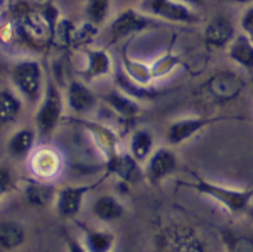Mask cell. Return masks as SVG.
Instances as JSON below:
<instances>
[{"label":"cell","instance_id":"obj_15","mask_svg":"<svg viewBox=\"0 0 253 252\" xmlns=\"http://www.w3.org/2000/svg\"><path fill=\"white\" fill-rule=\"evenodd\" d=\"M64 101L69 110L75 113V117H86L96 108L98 97L84 80H73L69 81L64 93Z\"/></svg>","mask_w":253,"mask_h":252},{"label":"cell","instance_id":"obj_40","mask_svg":"<svg viewBox=\"0 0 253 252\" xmlns=\"http://www.w3.org/2000/svg\"><path fill=\"white\" fill-rule=\"evenodd\" d=\"M113 252H126V251H117V249H115V251H113Z\"/></svg>","mask_w":253,"mask_h":252},{"label":"cell","instance_id":"obj_6","mask_svg":"<svg viewBox=\"0 0 253 252\" xmlns=\"http://www.w3.org/2000/svg\"><path fill=\"white\" fill-rule=\"evenodd\" d=\"M12 19L17 27L20 41L26 46L38 51L51 46L52 27L42 15L41 9H20Z\"/></svg>","mask_w":253,"mask_h":252},{"label":"cell","instance_id":"obj_26","mask_svg":"<svg viewBox=\"0 0 253 252\" xmlns=\"http://www.w3.org/2000/svg\"><path fill=\"white\" fill-rule=\"evenodd\" d=\"M228 58L242 70L253 71V43L245 34H236L226 48Z\"/></svg>","mask_w":253,"mask_h":252},{"label":"cell","instance_id":"obj_34","mask_svg":"<svg viewBox=\"0 0 253 252\" xmlns=\"http://www.w3.org/2000/svg\"><path fill=\"white\" fill-rule=\"evenodd\" d=\"M19 176L14 173L12 166L0 162V203L5 200L10 193H14L19 188Z\"/></svg>","mask_w":253,"mask_h":252},{"label":"cell","instance_id":"obj_41","mask_svg":"<svg viewBox=\"0 0 253 252\" xmlns=\"http://www.w3.org/2000/svg\"><path fill=\"white\" fill-rule=\"evenodd\" d=\"M38 2H44V0H38Z\"/></svg>","mask_w":253,"mask_h":252},{"label":"cell","instance_id":"obj_24","mask_svg":"<svg viewBox=\"0 0 253 252\" xmlns=\"http://www.w3.org/2000/svg\"><path fill=\"white\" fill-rule=\"evenodd\" d=\"M120 63H122V70H124V73L130 80H133L135 83H140V85H147V87L154 85L150 63L132 58V56L128 54V46H125L124 50H122Z\"/></svg>","mask_w":253,"mask_h":252},{"label":"cell","instance_id":"obj_27","mask_svg":"<svg viewBox=\"0 0 253 252\" xmlns=\"http://www.w3.org/2000/svg\"><path fill=\"white\" fill-rule=\"evenodd\" d=\"M26 229L24 225L17 220H7L0 222V249L5 252H14L20 249L26 242Z\"/></svg>","mask_w":253,"mask_h":252},{"label":"cell","instance_id":"obj_3","mask_svg":"<svg viewBox=\"0 0 253 252\" xmlns=\"http://www.w3.org/2000/svg\"><path fill=\"white\" fill-rule=\"evenodd\" d=\"M64 93L52 78L46 80L44 92L34 112V127L41 137H49L56 132L64 117Z\"/></svg>","mask_w":253,"mask_h":252},{"label":"cell","instance_id":"obj_14","mask_svg":"<svg viewBox=\"0 0 253 252\" xmlns=\"http://www.w3.org/2000/svg\"><path fill=\"white\" fill-rule=\"evenodd\" d=\"M105 176L117 178L125 186L137 185L145 178L142 164L133 159L126 151H120L112 159L105 161Z\"/></svg>","mask_w":253,"mask_h":252},{"label":"cell","instance_id":"obj_42","mask_svg":"<svg viewBox=\"0 0 253 252\" xmlns=\"http://www.w3.org/2000/svg\"><path fill=\"white\" fill-rule=\"evenodd\" d=\"M2 2H3V0H2Z\"/></svg>","mask_w":253,"mask_h":252},{"label":"cell","instance_id":"obj_30","mask_svg":"<svg viewBox=\"0 0 253 252\" xmlns=\"http://www.w3.org/2000/svg\"><path fill=\"white\" fill-rule=\"evenodd\" d=\"M75 29H76V24L71 19L59 17L54 29H52L51 46L58 48V50H71V39Z\"/></svg>","mask_w":253,"mask_h":252},{"label":"cell","instance_id":"obj_19","mask_svg":"<svg viewBox=\"0 0 253 252\" xmlns=\"http://www.w3.org/2000/svg\"><path fill=\"white\" fill-rule=\"evenodd\" d=\"M19 186L22 188L26 202L32 206H36V208H46V206L52 205L56 198V192H58L56 183L39 181L34 180V178L20 180Z\"/></svg>","mask_w":253,"mask_h":252},{"label":"cell","instance_id":"obj_38","mask_svg":"<svg viewBox=\"0 0 253 252\" xmlns=\"http://www.w3.org/2000/svg\"><path fill=\"white\" fill-rule=\"evenodd\" d=\"M179 2L184 3L187 7H191V9H198V7L205 5V0H179Z\"/></svg>","mask_w":253,"mask_h":252},{"label":"cell","instance_id":"obj_35","mask_svg":"<svg viewBox=\"0 0 253 252\" xmlns=\"http://www.w3.org/2000/svg\"><path fill=\"white\" fill-rule=\"evenodd\" d=\"M15 43H22L19 38L17 27H15L14 19H3L0 20V46L9 48Z\"/></svg>","mask_w":253,"mask_h":252},{"label":"cell","instance_id":"obj_39","mask_svg":"<svg viewBox=\"0 0 253 252\" xmlns=\"http://www.w3.org/2000/svg\"><path fill=\"white\" fill-rule=\"evenodd\" d=\"M235 3H242V5H250L253 3V0H233Z\"/></svg>","mask_w":253,"mask_h":252},{"label":"cell","instance_id":"obj_2","mask_svg":"<svg viewBox=\"0 0 253 252\" xmlns=\"http://www.w3.org/2000/svg\"><path fill=\"white\" fill-rule=\"evenodd\" d=\"M245 88L243 80L231 70H219L203 81L194 92V97L203 105L221 107L231 103L242 95Z\"/></svg>","mask_w":253,"mask_h":252},{"label":"cell","instance_id":"obj_32","mask_svg":"<svg viewBox=\"0 0 253 252\" xmlns=\"http://www.w3.org/2000/svg\"><path fill=\"white\" fill-rule=\"evenodd\" d=\"M226 252H253V235L223 230L221 234Z\"/></svg>","mask_w":253,"mask_h":252},{"label":"cell","instance_id":"obj_23","mask_svg":"<svg viewBox=\"0 0 253 252\" xmlns=\"http://www.w3.org/2000/svg\"><path fill=\"white\" fill-rule=\"evenodd\" d=\"M91 213L101 223H113L124 218L125 206L115 195H100L91 205Z\"/></svg>","mask_w":253,"mask_h":252},{"label":"cell","instance_id":"obj_10","mask_svg":"<svg viewBox=\"0 0 253 252\" xmlns=\"http://www.w3.org/2000/svg\"><path fill=\"white\" fill-rule=\"evenodd\" d=\"M105 178L107 176H103L96 183H91V185H64L58 188L54 203H52L58 217L64 218V220H71V218L78 217L86 195L89 192H93V190H96Z\"/></svg>","mask_w":253,"mask_h":252},{"label":"cell","instance_id":"obj_1","mask_svg":"<svg viewBox=\"0 0 253 252\" xmlns=\"http://www.w3.org/2000/svg\"><path fill=\"white\" fill-rule=\"evenodd\" d=\"M193 181H181L179 186L193 190L201 197H208L210 200L216 202L221 208L233 215H243L250 210L253 200V188H230V186L218 185V183L206 180V178L199 176L196 173H193Z\"/></svg>","mask_w":253,"mask_h":252},{"label":"cell","instance_id":"obj_33","mask_svg":"<svg viewBox=\"0 0 253 252\" xmlns=\"http://www.w3.org/2000/svg\"><path fill=\"white\" fill-rule=\"evenodd\" d=\"M96 36H98V26L84 20L83 24L76 26L75 32H73L71 50H80V51L86 50V48H89V44L96 39Z\"/></svg>","mask_w":253,"mask_h":252},{"label":"cell","instance_id":"obj_13","mask_svg":"<svg viewBox=\"0 0 253 252\" xmlns=\"http://www.w3.org/2000/svg\"><path fill=\"white\" fill-rule=\"evenodd\" d=\"M179 157L170 148H156L145 161L144 176L150 185H161L162 181L177 171Z\"/></svg>","mask_w":253,"mask_h":252},{"label":"cell","instance_id":"obj_4","mask_svg":"<svg viewBox=\"0 0 253 252\" xmlns=\"http://www.w3.org/2000/svg\"><path fill=\"white\" fill-rule=\"evenodd\" d=\"M154 252H206V244L191 225L167 222L154 234Z\"/></svg>","mask_w":253,"mask_h":252},{"label":"cell","instance_id":"obj_31","mask_svg":"<svg viewBox=\"0 0 253 252\" xmlns=\"http://www.w3.org/2000/svg\"><path fill=\"white\" fill-rule=\"evenodd\" d=\"M112 12V0H84V15L86 20L100 27L105 24Z\"/></svg>","mask_w":253,"mask_h":252},{"label":"cell","instance_id":"obj_37","mask_svg":"<svg viewBox=\"0 0 253 252\" xmlns=\"http://www.w3.org/2000/svg\"><path fill=\"white\" fill-rule=\"evenodd\" d=\"M64 246H66V252H88L81 244L80 237H75L71 234H64Z\"/></svg>","mask_w":253,"mask_h":252},{"label":"cell","instance_id":"obj_22","mask_svg":"<svg viewBox=\"0 0 253 252\" xmlns=\"http://www.w3.org/2000/svg\"><path fill=\"white\" fill-rule=\"evenodd\" d=\"M80 241L88 252H113L117 249V237L108 229H96V227L80 225Z\"/></svg>","mask_w":253,"mask_h":252},{"label":"cell","instance_id":"obj_20","mask_svg":"<svg viewBox=\"0 0 253 252\" xmlns=\"http://www.w3.org/2000/svg\"><path fill=\"white\" fill-rule=\"evenodd\" d=\"M38 137L39 134L36 131V127H20L15 132L10 134V137L7 139L5 149L7 154L14 161H26L32 152V149L38 146Z\"/></svg>","mask_w":253,"mask_h":252},{"label":"cell","instance_id":"obj_25","mask_svg":"<svg viewBox=\"0 0 253 252\" xmlns=\"http://www.w3.org/2000/svg\"><path fill=\"white\" fill-rule=\"evenodd\" d=\"M154 149H156V137H154V134L149 129H135L132 132V136L128 139L126 152L133 159L142 164V162L149 159V156L154 152Z\"/></svg>","mask_w":253,"mask_h":252},{"label":"cell","instance_id":"obj_18","mask_svg":"<svg viewBox=\"0 0 253 252\" xmlns=\"http://www.w3.org/2000/svg\"><path fill=\"white\" fill-rule=\"evenodd\" d=\"M101 100L105 101V105L115 113L118 119L124 122L137 120V117L142 113L140 101L130 99L128 95H125L124 92H120L115 87H113L112 90L105 92L103 95H101Z\"/></svg>","mask_w":253,"mask_h":252},{"label":"cell","instance_id":"obj_17","mask_svg":"<svg viewBox=\"0 0 253 252\" xmlns=\"http://www.w3.org/2000/svg\"><path fill=\"white\" fill-rule=\"evenodd\" d=\"M236 36V29L230 19L224 15H216L208 22L205 29V44L208 50H226L228 44L233 41Z\"/></svg>","mask_w":253,"mask_h":252},{"label":"cell","instance_id":"obj_11","mask_svg":"<svg viewBox=\"0 0 253 252\" xmlns=\"http://www.w3.org/2000/svg\"><path fill=\"white\" fill-rule=\"evenodd\" d=\"M138 10L149 17H157L167 22L196 24L199 20L194 9L181 3L179 0H142Z\"/></svg>","mask_w":253,"mask_h":252},{"label":"cell","instance_id":"obj_36","mask_svg":"<svg viewBox=\"0 0 253 252\" xmlns=\"http://www.w3.org/2000/svg\"><path fill=\"white\" fill-rule=\"evenodd\" d=\"M240 29H242V34H245L253 43V3L245 7V10L240 15Z\"/></svg>","mask_w":253,"mask_h":252},{"label":"cell","instance_id":"obj_16","mask_svg":"<svg viewBox=\"0 0 253 252\" xmlns=\"http://www.w3.org/2000/svg\"><path fill=\"white\" fill-rule=\"evenodd\" d=\"M83 80L89 83V81H95L105 76H110L113 71V61L112 56L107 50H101V48H86L83 50Z\"/></svg>","mask_w":253,"mask_h":252},{"label":"cell","instance_id":"obj_5","mask_svg":"<svg viewBox=\"0 0 253 252\" xmlns=\"http://www.w3.org/2000/svg\"><path fill=\"white\" fill-rule=\"evenodd\" d=\"M10 83L20 95V99H26L29 103L38 105L46 85L41 63L32 58L19 59L10 70Z\"/></svg>","mask_w":253,"mask_h":252},{"label":"cell","instance_id":"obj_28","mask_svg":"<svg viewBox=\"0 0 253 252\" xmlns=\"http://www.w3.org/2000/svg\"><path fill=\"white\" fill-rule=\"evenodd\" d=\"M22 113V99L10 88H0V127L10 125Z\"/></svg>","mask_w":253,"mask_h":252},{"label":"cell","instance_id":"obj_29","mask_svg":"<svg viewBox=\"0 0 253 252\" xmlns=\"http://www.w3.org/2000/svg\"><path fill=\"white\" fill-rule=\"evenodd\" d=\"M182 66V58L179 54H175L172 51H167L164 54H161L150 63V70H152V78L154 81L162 80L166 76H169L170 73H174L177 68Z\"/></svg>","mask_w":253,"mask_h":252},{"label":"cell","instance_id":"obj_21","mask_svg":"<svg viewBox=\"0 0 253 252\" xmlns=\"http://www.w3.org/2000/svg\"><path fill=\"white\" fill-rule=\"evenodd\" d=\"M113 81H115V88H118L120 92H124L125 95H128L130 99L137 100V101H152L157 100L159 97L162 95V90H159L154 85L147 87V85H140L135 83L133 80H130L128 76L125 75L122 68L113 71Z\"/></svg>","mask_w":253,"mask_h":252},{"label":"cell","instance_id":"obj_8","mask_svg":"<svg viewBox=\"0 0 253 252\" xmlns=\"http://www.w3.org/2000/svg\"><path fill=\"white\" fill-rule=\"evenodd\" d=\"M69 122H75L78 124L84 132L88 134V137L91 139L93 146L100 156L103 157V162L112 159L115 154H118L122 151V146H120V137L118 134L113 131L112 127L105 124H100V122H95L88 117H69Z\"/></svg>","mask_w":253,"mask_h":252},{"label":"cell","instance_id":"obj_12","mask_svg":"<svg viewBox=\"0 0 253 252\" xmlns=\"http://www.w3.org/2000/svg\"><path fill=\"white\" fill-rule=\"evenodd\" d=\"M235 117H224V115H213V117H184V119L172 120L166 129V141L169 146H181L193 139L196 134L205 131L206 127L216 124V122L231 120Z\"/></svg>","mask_w":253,"mask_h":252},{"label":"cell","instance_id":"obj_9","mask_svg":"<svg viewBox=\"0 0 253 252\" xmlns=\"http://www.w3.org/2000/svg\"><path fill=\"white\" fill-rule=\"evenodd\" d=\"M150 27H156L152 17L135 9L120 10L115 17L112 19L108 27L110 44H117L120 41H125L132 36H138L142 32L149 31Z\"/></svg>","mask_w":253,"mask_h":252},{"label":"cell","instance_id":"obj_7","mask_svg":"<svg viewBox=\"0 0 253 252\" xmlns=\"http://www.w3.org/2000/svg\"><path fill=\"white\" fill-rule=\"evenodd\" d=\"M26 162L31 178L46 183H56L66 168L63 152L51 144H38Z\"/></svg>","mask_w":253,"mask_h":252}]
</instances>
